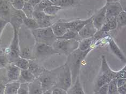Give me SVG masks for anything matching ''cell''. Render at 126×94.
Wrapping results in <instances>:
<instances>
[{"instance_id": "cell-32", "label": "cell", "mask_w": 126, "mask_h": 94, "mask_svg": "<svg viewBox=\"0 0 126 94\" xmlns=\"http://www.w3.org/2000/svg\"><path fill=\"white\" fill-rule=\"evenodd\" d=\"M118 87L117 79H114L108 83V90L107 94H118Z\"/></svg>"}, {"instance_id": "cell-38", "label": "cell", "mask_w": 126, "mask_h": 94, "mask_svg": "<svg viewBox=\"0 0 126 94\" xmlns=\"http://www.w3.org/2000/svg\"><path fill=\"white\" fill-rule=\"evenodd\" d=\"M17 94H29V83H21L19 85Z\"/></svg>"}, {"instance_id": "cell-6", "label": "cell", "mask_w": 126, "mask_h": 94, "mask_svg": "<svg viewBox=\"0 0 126 94\" xmlns=\"http://www.w3.org/2000/svg\"><path fill=\"white\" fill-rule=\"evenodd\" d=\"M59 54L52 46L45 44L36 43L33 47L34 60L39 62L47 59L54 55Z\"/></svg>"}, {"instance_id": "cell-52", "label": "cell", "mask_w": 126, "mask_h": 94, "mask_svg": "<svg viewBox=\"0 0 126 94\" xmlns=\"http://www.w3.org/2000/svg\"><path fill=\"white\" fill-rule=\"evenodd\" d=\"M95 94H99L98 93H97V92H95Z\"/></svg>"}, {"instance_id": "cell-27", "label": "cell", "mask_w": 126, "mask_h": 94, "mask_svg": "<svg viewBox=\"0 0 126 94\" xmlns=\"http://www.w3.org/2000/svg\"><path fill=\"white\" fill-rule=\"evenodd\" d=\"M93 39V37L81 39L79 41L78 48L82 51H85L90 49V48H92L91 46L92 44Z\"/></svg>"}, {"instance_id": "cell-53", "label": "cell", "mask_w": 126, "mask_h": 94, "mask_svg": "<svg viewBox=\"0 0 126 94\" xmlns=\"http://www.w3.org/2000/svg\"></svg>"}, {"instance_id": "cell-28", "label": "cell", "mask_w": 126, "mask_h": 94, "mask_svg": "<svg viewBox=\"0 0 126 94\" xmlns=\"http://www.w3.org/2000/svg\"><path fill=\"white\" fill-rule=\"evenodd\" d=\"M57 39H65V40H70V39H75L79 41L81 39L80 37L78 32L74 31L73 30H68L64 35L57 38Z\"/></svg>"}, {"instance_id": "cell-9", "label": "cell", "mask_w": 126, "mask_h": 94, "mask_svg": "<svg viewBox=\"0 0 126 94\" xmlns=\"http://www.w3.org/2000/svg\"><path fill=\"white\" fill-rule=\"evenodd\" d=\"M27 17L22 10L13 8L9 23L12 25L13 30L19 31L23 25V20Z\"/></svg>"}, {"instance_id": "cell-50", "label": "cell", "mask_w": 126, "mask_h": 94, "mask_svg": "<svg viewBox=\"0 0 126 94\" xmlns=\"http://www.w3.org/2000/svg\"><path fill=\"white\" fill-rule=\"evenodd\" d=\"M49 1L52 2V3H53L54 5H56L59 0H49Z\"/></svg>"}, {"instance_id": "cell-43", "label": "cell", "mask_w": 126, "mask_h": 94, "mask_svg": "<svg viewBox=\"0 0 126 94\" xmlns=\"http://www.w3.org/2000/svg\"><path fill=\"white\" fill-rule=\"evenodd\" d=\"M108 90V83L105 84L100 88L98 92H96L99 94H107Z\"/></svg>"}, {"instance_id": "cell-49", "label": "cell", "mask_w": 126, "mask_h": 94, "mask_svg": "<svg viewBox=\"0 0 126 94\" xmlns=\"http://www.w3.org/2000/svg\"><path fill=\"white\" fill-rule=\"evenodd\" d=\"M52 89H51L49 90L44 91V92H43V93H42V94H52Z\"/></svg>"}, {"instance_id": "cell-14", "label": "cell", "mask_w": 126, "mask_h": 94, "mask_svg": "<svg viewBox=\"0 0 126 94\" xmlns=\"http://www.w3.org/2000/svg\"><path fill=\"white\" fill-rule=\"evenodd\" d=\"M92 21L96 29L99 30L106 22L105 5L96 13L95 15L93 16Z\"/></svg>"}, {"instance_id": "cell-3", "label": "cell", "mask_w": 126, "mask_h": 94, "mask_svg": "<svg viewBox=\"0 0 126 94\" xmlns=\"http://www.w3.org/2000/svg\"><path fill=\"white\" fill-rule=\"evenodd\" d=\"M56 86L67 91L72 85V74L69 67L66 64L56 68Z\"/></svg>"}, {"instance_id": "cell-2", "label": "cell", "mask_w": 126, "mask_h": 94, "mask_svg": "<svg viewBox=\"0 0 126 94\" xmlns=\"http://www.w3.org/2000/svg\"><path fill=\"white\" fill-rule=\"evenodd\" d=\"M19 40L20 56L29 60H34L33 50L36 42L31 31L27 33L22 31L21 28L19 32Z\"/></svg>"}, {"instance_id": "cell-37", "label": "cell", "mask_w": 126, "mask_h": 94, "mask_svg": "<svg viewBox=\"0 0 126 94\" xmlns=\"http://www.w3.org/2000/svg\"><path fill=\"white\" fill-rule=\"evenodd\" d=\"M13 7L16 10H22L25 3L24 0H9Z\"/></svg>"}, {"instance_id": "cell-17", "label": "cell", "mask_w": 126, "mask_h": 94, "mask_svg": "<svg viewBox=\"0 0 126 94\" xmlns=\"http://www.w3.org/2000/svg\"><path fill=\"white\" fill-rule=\"evenodd\" d=\"M45 68L39 64V61L35 60H30L28 70L32 73L37 79L44 72Z\"/></svg>"}, {"instance_id": "cell-13", "label": "cell", "mask_w": 126, "mask_h": 94, "mask_svg": "<svg viewBox=\"0 0 126 94\" xmlns=\"http://www.w3.org/2000/svg\"><path fill=\"white\" fill-rule=\"evenodd\" d=\"M5 68L8 82L18 81L21 69L13 64H9Z\"/></svg>"}, {"instance_id": "cell-30", "label": "cell", "mask_w": 126, "mask_h": 94, "mask_svg": "<svg viewBox=\"0 0 126 94\" xmlns=\"http://www.w3.org/2000/svg\"><path fill=\"white\" fill-rule=\"evenodd\" d=\"M27 18H33L35 9L34 7L29 3L25 2L23 8L22 10Z\"/></svg>"}, {"instance_id": "cell-35", "label": "cell", "mask_w": 126, "mask_h": 94, "mask_svg": "<svg viewBox=\"0 0 126 94\" xmlns=\"http://www.w3.org/2000/svg\"><path fill=\"white\" fill-rule=\"evenodd\" d=\"M53 4H54L50 1L49 0H42V1L39 4L34 7V9H35V11H43L46 8Z\"/></svg>"}, {"instance_id": "cell-1", "label": "cell", "mask_w": 126, "mask_h": 94, "mask_svg": "<svg viewBox=\"0 0 126 94\" xmlns=\"http://www.w3.org/2000/svg\"><path fill=\"white\" fill-rule=\"evenodd\" d=\"M92 50L93 48H91L87 51H82L78 48L67 56L65 64L68 65L70 69L72 78V84L79 76L82 61Z\"/></svg>"}, {"instance_id": "cell-25", "label": "cell", "mask_w": 126, "mask_h": 94, "mask_svg": "<svg viewBox=\"0 0 126 94\" xmlns=\"http://www.w3.org/2000/svg\"><path fill=\"white\" fill-rule=\"evenodd\" d=\"M10 64L15 65V66L18 67L21 70H25L28 69L29 65V60L27 59L19 56V58L15 60L12 63Z\"/></svg>"}, {"instance_id": "cell-12", "label": "cell", "mask_w": 126, "mask_h": 94, "mask_svg": "<svg viewBox=\"0 0 126 94\" xmlns=\"http://www.w3.org/2000/svg\"><path fill=\"white\" fill-rule=\"evenodd\" d=\"M98 30L93 22L91 21L87 24H86L78 32V35L81 39H85L94 37V35L97 32Z\"/></svg>"}, {"instance_id": "cell-39", "label": "cell", "mask_w": 126, "mask_h": 94, "mask_svg": "<svg viewBox=\"0 0 126 94\" xmlns=\"http://www.w3.org/2000/svg\"><path fill=\"white\" fill-rule=\"evenodd\" d=\"M0 82L7 83L8 82L7 70L5 68H0Z\"/></svg>"}, {"instance_id": "cell-36", "label": "cell", "mask_w": 126, "mask_h": 94, "mask_svg": "<svg viewBox=\"0 0 126 94\" xmlns=\"http://www.w3.org/2000/svg\"><path fill=\"white\" fill-rule=\"evenodd\" d=\"M92 19H93V16L91 17H90L89 18L85 19V20L79 19V21L78 22V24H77V26L73 28V30L76 31L77 32H79L80 30L86 24H87L88 23H89L91 21H92Z\"/></svg>"}, {"instance_id": "cell-24", "label": "cell", "mask_w": 126, "mask_h": 94, "mask_svg": "<svg viewBox=\"0 0 126 94\" xmlns=\"http://www.w3.org/2000/svg\"><path fill=\"white\" fill-rule=\"evenodd\" d=\"M117 27V21L116 18H115L113 19H111L110 21H107L105 23L99 30L102 32L107 33V32H108L109 31L115 29Z\"/></svg>"}, {"instance_id": "cell-19", "label": "cell", "mask_w": 126, "mask_h": 94, "mask_svg": "<svg viewBox=\"0 0 126 94\" xmlns=\"http://www.w3.org/2000/svg\"><path fill=\"white\" fill-rule=\"evenodd\" d=\"M36 79L37 78L34 76L33 74L28 69L21 70L18 82H19L20 83H29Z\"/></svg>"}, {"instance_id": "cell-29", "label": "cell", "mask_w": 126, "mask_h": 94, "mask_svg": "<svg viewBox=\"0 0 126 94\" xmlns=\"http://www.w3.org/2000/svg\"><path fill=\"white\" fill-rule=\"evenodd\" d=\"M62 9V8L53 4L50 5V6L46 8L43 11L45 14H47V15L54 16H56V14Z\"/></svg>"}, {"instance_id": "cell-4", "label": "cell", "mask_w": 126, "mask_h": 94, "mask_svg": "<svg viewBox=\"0 0 126 94\" xmlns=\"http://www.w3.org/2000/svg\"><path fill=\"white\" fill-rule=\"evenodd\" d=\"M36 43L45 44L52 46L57 37L54 35L51 27L39 28L31 31Z\"/></svg>"}, {"instance_id": "cell-31", "label": "cell", "mask_w": 126, "mask_h": 94, "mask_svg": "<svg viewBox=\"0 0 126 94\" xmlns=\"http://www.w3.org/2000/svg\"><path fill=\"white\" fill-rule=\"evenodd\" d=\"M79 0H59L56 5L62 8L70 7L79 3Z\"/></svg>"}, {"instance_id": "cell-5", "label": "cell", "mask_w": 126, "mask_h": 94, "mask_svg": "<svg viewBox=\"0 0 126 94\" xmlns=\"http://www.w3.org/2000/svg\"><path fill=\"white\" fill-rule=\"evenodd\" d=\"M52 46L59 54H63L67 56L73 51L78 49L79 41L75 39L65 40L57 39L54 42Z\"/></svg>"}, {"instance_id": "cell-20", "label": "cell", "mask_w": 126, "mask_h": 94, "mask_svg": "<svg viewBox=\"0 0 126 94\" xmlns=\"http://www.w3.org/2000/svg\"><path fill=\"white\" fill-rule=\"evenodd\" d=\"M43 93V90L38 79L29 83V94H42Z\"/></svg>"}, {"instance_id": "cell-16", "label": "cell", "mask_w": 126, "mask_h": 94, "mask_svg": "<svg viewBox=\"0 0 126 94\" xmlns=\"http://www.w3.org/2000/svg\"><path fill=\"white\" fill-rule=\"evenodd\" d=\"M101 60V66L100 73L107 76L111 80L115 79L116 72L113 71L109 66L105 55H102Z\"/></svg>"}, {"instance_id": "cell-40", "label": "cell", "mask_w": 126, "mask_h": 94, "mask_svg": "<svg viewBox=\"0 0 126 94\" xmlns=\"http://www.w3.org/2000/svg\"><path fill=\"white\" fill-rule=\"evenodd\" d=\"M115 79H126V64L122 69L116 72Z\"/></svg>"}, {"instance_id": "cell-42", "label": "cell", "mask_w": 126, "mask_h": 94, "mask_svg": "<svg viewBox=\"0 0 126 94\" xmlns=\"http://www.w3.org/2000/svg\"><path fill=\"white\" fill-rule=\"evenodd\" d=\"M8 23H9L0 17V37H1L3 31Z\"/></svg>"}, {"instance_id": "cell-44", "label": "cell", "mask_w": 126, "mask_h": 94, "mask_svg": "<svg viewBox=\"0 0 126 94\" xmlns=\"http://www.w3.org/2000/svg\"><path fill=\"white\" fill-rule=\"evenodd\" d=\"M117 84L118 88L124 86L126 84V79H117Z\"/></svg>"}, {"instance_id": "cell-15", "label": "cell", "mask_w": 126, "mask_h": 94, "mask_svg": "<svg viewBox=\"0 0 126 94\" xmlns=\"http://www.w3.org/2000/svg\"><path fill=\"white\" fill-rule=\"evenodd\" d=\"M51 27L57 38L64 35L68 30L66 25L65 22L61 21L59 20L54 23Z\"/></svg>"}, {"instance_id": "cell-21", "label": "cell", "mask_w": 126, "mask_h": 94, "mask_svg": "<svg viewBox=\"0 0 126 94\" xmlns=\"http://www.w3.org/2000/svg\"><path fill=\"white\" fill-rule=\"evenodd\" d=\"M67 94H86L82 87L79 76L67 91Z\"/></svg>"}, {"instance_id": "cell-8", "label": "cell", "mask_w": 126, "mask_h": 94, "mask_svg": "<svg viewBox=\"0 0 126 94\" xmlns=\"http://www.w3.org/2000/svg\"><path fill=\"white\" fill-rule=\"evenodd\" d=\"M19 32V31H14L13 38L11 43L9 47L4 51L9 60L10 63H12L20 56Z\"/></svg>"}, {"instance_id": "cell-46", "label": "cell", "mask_w": 126, "mask_h": 94, "mask_svg": "<svg viewBox=\"0 0 126 94\" xmlns=\"http://www.w3.org/2000/svg\"><path fill=\"white\" fill-rule=\"evenodd\" d=\"M118 92L120 94H126V84L118 88Z\"/></svg>"}, {"instance_id": "cell-10", "label": "cell", "mask_w": 126, "mask_h": 94, "mask_svg": "<svg viewBox=\"0 0 126 94\" xmlns=\"http://www.w3.org/2000/svg\"><path fill=\"white\" fill-rule=\"evenodd\" d=\"M106 7V21L116 18L123 11L122 8L119 2H107Z\"/></svg>"}, {"instance_id": "cell-26", "label": "cell", "mask_w": 126, "mask_h": 94, "mask_svg": "<svg viewBox=\"0 0 126 94\" xmlns=\"http://www.w3.org/2000/svg\"><path fill=\"white\" fill-rule=\"evenodd\" d=\"M23 25L30 31L39 28L38 23L33 18L25 17L23 20Z\"/></svg>"}, {"instance_id": "cell-22", "label": "cell", "mask_w": 126, "mask_h": 94, "mask_svg": "<svg viewBox=\"0 0 126 94\" xmlns=\"http://www.w3.org/2000/svg\"><path fill=\"white\" fill-rule=\"evenodd\" d=\"M111 79L106 76L105 75L103 74L100 73L99 75L97 77V79L96 80L95 86H94V90L95 92H98L99 89H100L103 85L105 84L108 83L110 81Z\"/></svg>"}, {"instance_id": "cell-41", "label": "cell", "mask_w": 126, "mask_h": 94, "mask_svg": "<svg viewBox=\"0 0 126 94\" xmlns=\"http://www.w3.org/2000/svg\"><path fill=\"white\" fill-rule=\"evenodd\" d=\"M52 94H67V91L57 87H54L52 88Z\"/></svg>"}, {"instance_id": "cell-18", "label": "cell", "mask_w": 126, "mask_h": 94, "mask_svg": "<svg viewBox=\"0 0 126 94\" xmlns=\"http://www.w3.org/2000/svg\"><path fill=\"white\" fill-rule=\"evenodd\" d=\"M108 43L110 50L112 51V52L114 54V55H115L117 58H118V59L120 60V61H121L123 62H125V63H126V56L124 54V53L122 52L121 50L120 49L119 46H117L115 41L114 40V39L111 37L109 38Z\"/></svg>"}, {"instance_id": "cell-33", "label": "cell", "mask_w": 126, "mask_h": 94, "mask_svg": "<svg viewBox=\"0 0 126 94\" xmlns=\"http://www.w3.org/2000/svg\"><path fill=\"white\" fill-rule=\"evenodd\" d=\"M9 64V60L4 51L0 50V68H6Z\"/></svg>"}, {"instance_id": "cell-7", "label": "cell", "mask_w": 126, "mask_h": 94, "mask_svg": "<svg viewBox=\"0 0 126 94\" xmlns=\"http://www.w3.org/2000/svg\"><path fill=\"white\" fill-rule=\"evenodd\" d=\"M37 79L41 82L43 92L52 89L56 84V69L50 70L45 68L44 72Z\"/></svg>"}, {"instance_id": "cell-23", "label": "cell", "mask_w": 126, "mask_h": 94, "mask_svg": "<svg viewBox=\"0 0 126 94\" xmlns=\"http://www.w3.org/2000/svg\"><path fill=\"white\" fill-rule=\"evenodd\" d=\"M20 84L18 81L8 82L5 84L4 94H17Z\"/></svg>"}, {"instance_id": "cell-51", "label": "cell", "mask_w": 126, "mask_h": 94, "mask_svg": "<svg viewBox=\"0 0 126 94\" xmlns=\"http://www.w3.org/2000/svg\"><path fill=\"white\" fill-rule=\"evenodd\" d=\"M120 1V0H106L107 2H117Z\"/></svg>"}, {"instance_id": "cell-47", "label": "cell", "mask_w": 126, "mask_h": 94, "mask_svg": "<svg viewBox=\"0 0 126 94\" xmlns=\"http://www.w3.org/2000/svg\"><path fill=\"white\" fill-rule=\"evenodd\" d=\"M5 84L6 83L0 82V94H4Z\"/></svg>"}, {"instance_id": "cell-11", "label": "cell", "mask_w": 126, "mask_h": 94, "mask_svg": "<svg viewBox=\"0 0 126 94\" xmlns=\"http://www.w3.org/2000/svg\"><path fill=\"white\" fill-rule=\"evenodd\" d=\"M13 8L9 0H0V17L10 23Z\"/></svg>"}, {"instance_id": "cell-45", "label": "cell", "mask_w": 126, "mask_h": 94, "mask_svg": "<svg viewBox=\"0 0 126 94\" xmlns=\"http://www.w3.org/2000/svg\"><path fill=\"white\" fill-rule=\"evenodd\" d=\"M24 1L31 4L33 7H35L42 1V0H24Z\"/></svg>"}, {"instance_id": "cell-48", "label": "cell", "mask_w": 126, "mask_h": 94, "mask_svg": "<svg viewBox=\"0 0 126 94\" xmlns=\"http://www.w3.org/2000/svg\"><path fill=\"white\" fill-rule=\"evenodd\" d=\"M119 2L122 8L123 11L126 12V0H120Z\"/></svg>"}, {"instance_id": "cell-34", "label": "cell", "mask_w": 126, "mask_h": 94, "mask_svg": "<svg viewBox=\"0 0 126 94\" xmlns=\"http://www.w3.org/2000/svg\"><path fill=\"white\" fill-rule=\"evenodd\" d=\"M117 27H121L126 26V12L122 11L116 17Z\"/></svg>"}]
</instances>
